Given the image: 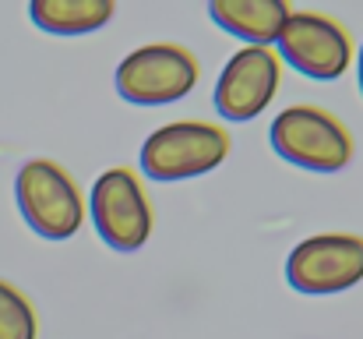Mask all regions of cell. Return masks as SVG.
Returning <instances> with one entry per match:
<instances>
[{
	"label": "cell",
	"instance_id": "cell-1",
	"mask_svg": "<svg viewBox=\"0 0 363 339\" xmlns=\"http://www.w3.org/2000/svg\"><path fill=\"white\" fill-rule=\"evenodd\" d=\"M201 78L198 57L177 43L138 46L117 64L113 85L117 96L130 107H169L194 92Z\"/></svg>",
	"mask_w": 363,
	"mask_h": 339
},
{
	"label": "cell",
	"instance_id": "cell-2",
	"mask_svg": "<svg viewBox=\"0 0 363 339\" xmlns=\"http://www.w3.org/2000/svg\"><path fill=\"white\" fill-rule=\"evenodd\" d=\"M272 149L311 173H339L353 163V138L335 113L321 107H286L268 127Z\"/></svg>",
	"mask_w": 363,
	"mask_h": 339
},
{
	"label": "cell",
	"instance_id": "cell-3",
	"mask_svg": "<svg viewBox=\"0 0 363 339\" xmlns=\"http://www.w3.org/2000/svg\"><path fill=\"white\" fill-rule=\"evenodd\" d=\"M230 156V134L208 120H173L152 131L141 145V170L152 181L205 177Z\"/></svg>",
	"mask_w": 363,
	"mask_h": 339
},
{
	"label": "cell",
	"instance_id": "cell-4",
	"mask_svg": "<svg viewBox=\"0 0 363 339\" xmlns=\"http://www.w3.org/2000/svg\"><path fill=\"white\" fill-rule=\"evenodd\" d=\"M14 198L32 233L46 240H67L85 223V198L74 177L53 159H28L14 177Z\"/></svg>",
	"mask_w": 363,
	"mask_h": 339
},
{
	"label": "cell",
	"instance_id": "cell-5",
	"mask_svg": "<svg viewBox=\"0 0 363 339\" xmlns=\"http://www.w3.org/2000/svg\"><path fill=\"white\" fill-rule=\"evenodd\" d=\"M89 212H92L99 240L121 254L145 247L152 237V205L145 198L138 173L127 166L103 170V177L92 184Z\"/></svg>",
	"mask_w": 363,
	"mask_h": 339
},
{
	"label": "cell",
	"instance_id": "cell-6",
	"mask_svg": "<svg viewBox=\"0 0 363 339\" xmlns=\"http://www.w3.org/2000/svg\"><path fill=\"white\" fill-rule=\"evenodd\" d=\"M363 279V237L318 233L300 240L286 258V283L296 294L328 297L353 290Z\"/></svg>",
	"mask_w": 363,
	"mask_h": 339
},
{
	"label": "cell",
	"instance_id": "cell-7",
	"mask_svg": "<svg viewBox=\"0 0 363 339\" xmlns=\"http://www.w3.org/2000/svg\"><path fill=\"white\" fill-rule=\"evenodd\" d=\"M279 60L296 68L300 75L314 82H335L353 64V39L350 32L318 11H293L286 28L275 39Z\"/></svg>",
	"mask_w": 363,
	"mask_h": 339
},
{
	"label": "cell",
	"instance_id": "cell-8",
	"mask_svg": "<svg viewBox=\"0 0 363 339\" xmlns=\"http://www.w3.org/2000/svg\"><path fill=\"white\" fill-rule=\"evenodd\" d=\"M279 75H282V60L272 46H240L226 60V68L216 82V92H212L216 113L233 124L254 120L275 99Z\"/></svg>",
	"mask_w": 363,
	"mask_h": 339
},
{
	"label": "cell",
	"instance_id": "cell-9",
	"mask_svg": "<svg viewBox=\"0 0 363 339\" xmlns=\"http://www.w3.org/2000/svg\"><path fill=\"white\" fill-rule=\"evenodd\" d=\"M289 4L286 0H212L208 4V18L243 39V46H272L279 39V32L289 21Z\"/></svg>",
	"mask_w": 363,
	"mask_h": 339
},
{
	"label": "cell",
	"instance_id": "cell-10",
	"mask_svg": "<svg viewBox=\"0 0 363 339\" xmlns=\"http://www.w3.org/2000/svg\"><path fill=\"white\" fill-rule=\"evenodd\" d=\"M113 0H32L28 14L35 28L50 36H89L113 18Z\"/></svg>",
	"mask_w": 363,
	"mask_h": 339
},
{
	"label": "cell",
	"instance_id": "cell-11",
	"mask_svg": "<svg viewBox=\"0 0 363 339\" xmlns=\"http://www.w3.org/2000/svg\"><path fill=\"white\" fill-rule=\"evenodd\" d=\"M39 336V322L35 311L28 304V297L11 286L7 279H0V339H35Z\"/></svg>",
	"mask_w": 363,
	"mask_h": 339
},
{
	"label": "cell",
	"instance_id": "cell-12",
	"mask_svg": "<svg viewBox=\"0 0 363 339\" xmlns=\"http://www.w3.org/2000/svg\"><path fill=\"white\" fill-rule=\"evenodd\" d=\"M357 75H360V92H363V43H360V53H357Z\"/></svg>",
	"mask_w": 363,
	"mask_h": 339
}]
</instances>
